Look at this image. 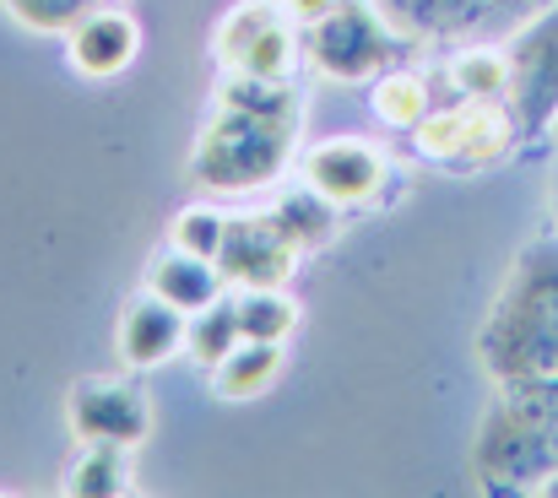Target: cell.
Masks as SVG:
<instances>
[{"label": "cell", "mask_w": 558, "mask_h": 498, "mask_svg": "<svg viewBox=\"0 0 558 498\" xmlns=\"http://www.w3.org/2000/svg\"><path fill=\"white\" fill-rule=\"evenodd\" d=\"M304 98L288 82L266 76H222L211 98V120L190 147V184L206 195H260L299 158Z\"/></svg>", "instance_id": "1"}, {"label": "cell", "mask_w": 558, "mask_h": 498, "mask_svg": "<svg viewBox=\"0 0 558 498\" xmlns=\"http://www.w3.org/2000/svg\"><path fill=\"white\" fill-rule=\"evenodd\" d=\"M477 363L494 390L558 374V233H537L515 250L477 326Z\"/></svg>", "instance_id": "2"}, {"label": "cell", "mask_w": 558, "mask_h": 498, "mask_svg": "<svg viewBox=\"0 0 558 498\" xmlns=\"http://www.w3.org/2000/svg\"><path fill=\"white\" fill-rule=\"evenodd\" d=\"M558 472V423L532 417L521 406H510L505 396L488 401L477 434H472V456H466V477L477 494H537L543 477Z\"/></svg>", "instance_id": "3"}, {"label": "cell", "mask_w": 558, "mask_h": 498, "mask_svg": "<svg viewBox=\"0 0 558 498\" xmlns=\"http://www.w3.org/2000/svg\"><path fill=\"white\" fill-rule=\"evenodd\" d=\"M401 33L379 16L374 0H337L326 16L304 22V65L331 87H364L396 65Z\"/></svg>", "instance_id": "4"}, {"label": "cell", "mask_w": 558, "mask_h": 498, "mask_svg": "<svg viewBox=\"0 0 558 498\" xmlns=\"http://www.w3.org/2000/svg\"><path fill=\"white\" fill-rule=\"evenodd\" d=\"M521 147V131L505 104L488 98H456L445 109H428V120L412 131L417 163L445 168V173H483L505 163Z\"/></svg>", "instance_id": "5"}, {"label": "cell", "mask_w": 558, "mask_h": 498, "mask_svg": "<svg viewBox=\"0 0 558 498\" xmlns=\"http://www.w3.org/2000/svg\"><path fill=\"white\" fill-rule=\"evenodd\" d=\"M374 5L401 33V44L461 49V44H499L554 0H374Z\"/></svg>", "instance_id": "6"}, {"label": "cell", "mask_w": 558, "mask_h": 498, "mask_svg": "<svg viewBox=\"0 0 558 498\" xmlns=\"http://www.w3.org/2000/svg\"><path fill=\"white\" fill-rule=\"evenodd\" d=\"M211 54L222 76L288 82L304 65V22L282 0H239L233 11H222L211 33Z\"/></svg>", "instance_id": "7"}, {"label": "cell", "mask_w": 558, "mask_h": 498, "mask_svg": "<svg viewBox=\"0 0 558 498\" xmlns=\"http://www.w3.org/2000/svg\"><path fill=\"white\" fill-rule=\"evenodd\" d=\"M505 65H510V93L505 109L521 131V142H543L558 125V0L526 16L515 33L499 38Z\"/></svg>", "instance_id": "8"}, {"label": "cell", "mask_w": 558, "mask_h": 498, "mask_svg": "<svg viewBox=\"0 0 558 498\" xmlns=\"http://www.w3.org/2000/svg\"><path fill=\"white\" fill-rule=\"evenodd\" d=\"M153 396L120 374H87L65 390V428L76 445H120L142 450L153 439Z\"/></svg>", "instance_id": "9"}, {"label": "cell", "mask_w": 558, "mask_h": 498, "mask_svg": "<svg viewBox=\"0 0 558 498\" xmlns=\"http://www.w3.org/2000/svg\"><path fill=\"white\" fill-rule=\"evenodd\" d=\"M299 184L326 195L337 211L374 206L390 184V158L369 136H326V142L299 153Z\"/></svg>", "instance_id": "10"}, {"label": "cell", "mask_w": 558, "mask_h": 498, "mask_svg": "<svg viewBox=\"0 0 558 498\" xmlns=\"http://www.w3.org/2000/svg\"><path fill=\"white\" fill-rule=\"evenodd\" d=\"M217 266L228 288H293L304 250L271 222V211H228Z\"/></svg>", "instance_id": "11"}, {"label": "cell", "mask_w": 558, "mask_h": 498, "mask_svg": "<svg viewBox=\"0 0 558 498\" xmlns=\"http://www.w3.org/2000/svg\"><path fill=\"white\" fill-rule=\"evenodd\" d=\"M142 54V22L125 5H93L82 22L65 33V60L87 82H114L136 65Z\"/></svg>", "instance_id": "12"}, {"label": "cell", "mask_w": 558, "mask_h": 498, "mask_svg": "<svg viewBox=\"0 0 558 498\" xmlns=\"http://www.w3.org/2000/svg\"><path fill=\"white\" fill-rule=\"evenodd\" d=\"M190 341V315H180L174 304H163L158 293H136L120 320H114V347H120V363L131 374H153L163 363H174Z\"/></svg>", "instance_id": "13"}, {"label": "cell", "mask_w": 558, "mask_h": 498, "mask_svg": "<svg viewBox=\"0 0 558 498\" xmlns=\"http://www.w3.org/2000/svg\"><path fill=\"white\" fill-rule=\"evenodd\" d=\"M142 288H147V293H158L163 304H174L180 315H201V309H211L217 299H228V293H233L217 260L190 255V250H174V244L153 255V266H147Z\"/></svg>", "instance_id": "14"}, {"label": "cell", "mask_w": 558, "mask_h": 498, "mask_svg": "<svg viewBox=\"0 0 558 498\" xmlns=\"http://www.w3.org/2000/svg\"><path fill=\"white\" fill-rule=\"evenodd\" d=\"M288 374V347L282 341H239L217 368H211V396L217 401H260L277 390Z\"/></svg>", "instance_id": "15"}, {"label": "cell", "mask_w": 558, "mask_h": 498, "mask_svg": "<svg viewBox=\"0 0 558 498\" xmlns=\"http://www.w3.org/2000/svg\"><path fill=\"white\" fill-rule=\"evenodd\" d=\"M428 109H434V87H428L423 71L390 65V71H379L369 82V114L385 131H407V136H412V131L428 120Z\"/></svg>", "instance_id": "16"}, {"label": "cell", "mask_w": 558, "mask_h": 498, "mask_svg": "<svg viewBox=\"0 0 558 498\" xmlns=\"http://www.w3.org/2000/svg\"><path fill=\"white\" fill-rule=\"evenodd\" d=\"M233 309H239V331L244 341H293L304 309L288 288H233Z\"/></svg>", "instance_id": "17"}, {"label": "cell", "mask_w": 558, "mask_h": 498, "mask_svg": "<svg viewBox=\"0 0 558 498\" xmlns=\"http://www.w3.org/2000/svg\"><path fill=\"white\" fill-rule=\"evenodd\" d=\"M445 76L456 82V93H461V98L505 104V93H510L505 44H461V49H445Z\"/></svg>", "instance_id": "18"}, {"label": "cell", "mask_w": 558, "mask_h": 498, "mask_svg": "<svg viewBox=\"0 0 558 498\" xmlns=\"http://www.w3.org/2000/svg\"><path fill=\"white\" fill-rule=\"evenodd\" d=\"M266 211H271V222H277L304 255H315V250H326V244L337 239V206H331L326 195H315L310 184L288 190V195L271 201Z\"/></svg>", "instance_id": "19"}, {"label": "cell", "mask_w": 558, "mask_h": 498, "mask_svg": "<svg viewBox=\"0 0 558 498\" xmlns=\"http://www.w3.org/2000/svg\"><path fill=\"white\" fill-rule=\"evenodd\" d=\"M60 494H71V498H125L131 494V450H120V445H82V456L65 466Z\"/></svg>", "instance_id": "20"}, {"label": "cell", "mask_w": 558, "mask_h": 498, "mask_svg": "<svg viewBox=\"0 0 558 498\" xmlns=\"http://www.w3.org/2000/svg\"><path fill=\"white\" fill-rule=\"evenodd\" d=\"M244 341V331H239V309H233V299H217L211 309H201V315H190V341L185 352L211 374L233 347Z\"/></svg>", "instance_id": "21"}, {"label": "cell", "mask_w": 558, "mask_h": 498, "mask_svg": "<svg viewBox=\"0 0 558 498\" xmlns=\"http://www.w3.org/2000/svg\"><path fill=\"white\" fill-rule=\"evenodd\" d=\"M222 233H228V211L211 206V201H190V206L174 211V222H169V244H174V250H190V255H206V260H217Z\"/></svg>", "instance_id": "22"}, {"label": "cell", "mask_w": 558, "mask_h": 498, "mask_svg": "<svg viewBox=\"0 0 558 498\" xmlns=\"http://www.w3.org/2000/svg\"><path fill=\"white\" fill-rule=\"evenodd\" d=\"M98 0H0V11L22 27V33H38V38H65L82 11H93Z\"/></svg>", "instance_id": "23"}, {"label": "cell", "mask_w": 558, "mask_h": 498, "mask_svg": "<svg viewBox=\"0 0 558 498\" xmlns=\"http://www.w3.org/2000/svg\"><path fill=\"white\" fill-rule=\"evenodd\" d=\"M282 5H288V11L299 16V22H315V16H326V11H331L337 0H282Z\"/></svg>", "instance_id": "24"}, {"label": "cell", "mask_w": 558, "mask_h": 498, "mask_svg": "<svg viewBox=\"0 0 558 498\" xmlns=\"http://www.w3.org/2000/svg\"><path fill=\"white\" fill-rule=\"evenodd\" d=\"M537 498H558V472H554V477H543V483H537Z\"/></svg>", "instance_id": "25"}, {"label": "cell", "mask_w": 558, "mask_h": 498, "mask_svg": "<svg viewBox=\"0 0 558 498\" xmlns=\"http://www.w3.org/2000/svg\"><path fill=\"white\" fill-rule=\"evenodd\" d=\"M548 206H554V217H558V168H554V179H548Z\"/></svg>", "instance_id": "26"}, {"label": "cell", "mask_w": 558, "mask_h": 498, "mask_svg": "<svg viewBox=\"0 0 558 498\" xmlns=\"http://www.w3.org/2000/svg\"><path fill=\"white\" fill-rule=\"evenodd\" d=\"M554 142H558V125H554Z\"/></svg>", "instance_id": "27"}]
</instances>
